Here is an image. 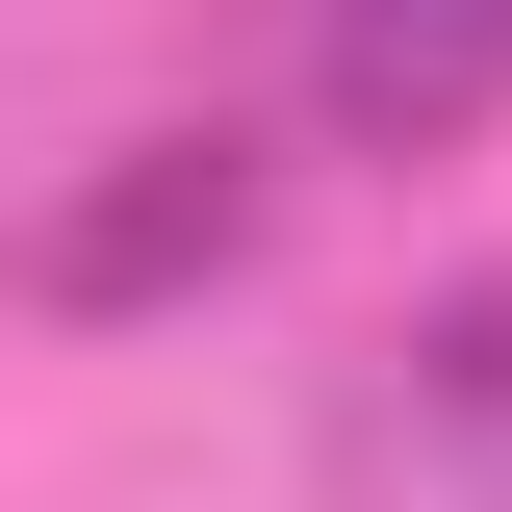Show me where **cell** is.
<instances>
[{"mask_svg":"<svg viewBox=\"0 0 512 512\" xmlns=\"http://www.w3.org/2000/svg\"><path fill=\"white\" fill-rule=\"evenodd\" d=\"M308 128L333 154H461V128H512V0H308Z\"/></svg>","mask_w":512,"mask_h":512,"instance_id":"obj_2","label":"cell"},{"mask_svg":"<svg viewBox=\"0 0 512 512\" xmlns=\"http://www.w3.org/2000/svg\"><path fill=\"white\" fill-rule=\"evenodd\" d=\"M359 461H487V487H512V256H487V282H436V308L384 333Z\"/></svg>","mask_w":512,"mask_h":512,"instance_id":"obj_3","label":"cell"},{"mask_svg":"<svg viewBox=\"0 0 512 512\" xmlns=\"http://www.w3.org/2000/svg\"><path fill=\"white\" fill-rule=\"evenodd\" d=\"M256 256H282V154L180 103V128H103V154L26 205L0 282H26V333H180V308H231Z\"/></svg>","mask_w":512,"mask_h":512,"instance_id":"obj_1","label":"cell"}]
</instances>
